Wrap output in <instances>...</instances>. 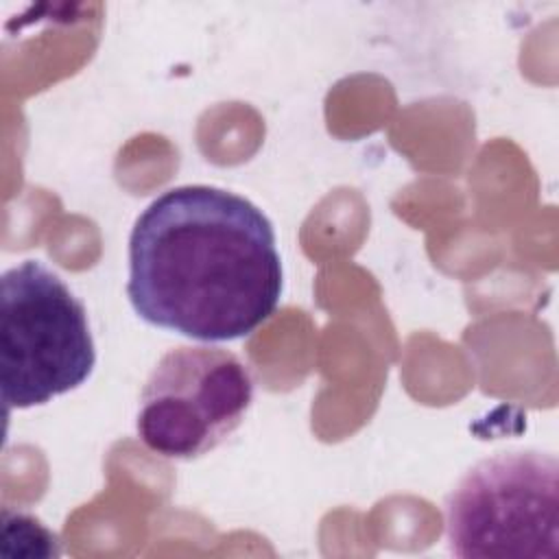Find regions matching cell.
I'll return each mask as SVG.
<instances>
[{
	"label": "cell",
	"mask_w": 559,
	"mask_h": 559,
	"mask_svg": "<svg viewBox=\"0 0 559 559\" xmlns=\"http://www.w3.org/2000/svg\"><path fill=\"white\" fill-rule=\"evenodd\" d=\"M127 295L151 325L203 343L245 338L282 297L273 225L229 190L170 188L133 223Z\"/></svg>",
	"instance_id": "obj_1"
},
{
	"label": "cell",
	"mask_w": 559,
	"mask_h": 559,
	"mask_svg": "<svg viewBox=\"0 0 559 559\" xmlns=\"http://www.w3.org/2000/svg\"><path fill=\"white\" fill-rule=\"evenodd\" d=\"M96 345L85 306L37 260L0 280V389L7 408H31L79 389L92 376Z\"/></svg>",
	"instance_id": "obj_2"
},
{
	"label": "cell",
	"mask_w": 559,
	"mask_h": 559,
	"mask_svg": "<svg viewBox=\"0 0 559 559\" xmlns=\"http://www.w3.org/2000/svg\"><path fill=\"white\" fill-rule=\"evenodd\" d=\"M445 537L463 559H557L555 454L509 450L472 465L445 498Z\"/></svg>",
	"instance_id": "obj_3"
},
{
	"label": "cell",
	"mask_w": 559,
	"mask_h": 559,
	"mask_svg": "<svg viewBox=\"0 0 559 559\" xmlns=\"http://www.w3.org/2000/svg\"><path fill=\"white\" fill-rule=\"evenodd\" d=\"M253 402L249 367L221 347H175L153 367L135 417L140 441L164 459L190 461L221 445Z\"/></svg>",
	"instance_id": "obj_4"
},
{
	"label": "cell",
	"mask_w": 559,
	"mask_h": 559,
	"mask_svg": "<svg viewBox=\"0 0 559 559\" xmlns=\"http://www.w3.org/2000/svg\"><path fill=\"white\" fill-rule=\"evenodd\" d=\"M2 524H4V542H22L24 555L35 557H57L59 539L52 531H48L37 518L26 513H13L9 509L2 511Z\"/></svg>",
	"instance_id": "obj_5"
}]
</instances>
